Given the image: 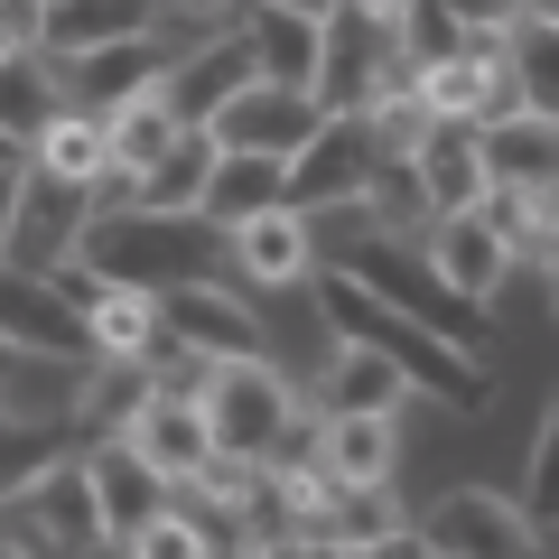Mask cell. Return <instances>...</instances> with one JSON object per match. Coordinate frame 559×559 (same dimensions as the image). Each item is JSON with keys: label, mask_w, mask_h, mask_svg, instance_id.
<instances>
[{"label": "cell", "mask_w": 559, "mask_h": 559, "mask_svg": "<svg viewBox=\"0 0 559 559\" xmlns=\"http://www.w3.org/2000/svg\"><path fill=\"white\" fill-rule=\"evenodd\" d=\"M84 280L94 289H140V299H168V289H197L215 280V261H234V234L205 215H150V205H121L94 215L75 242Z\"/></svg>", "instance_id": "2"}, {"label": "cell", "mask_w": 559, "mask_h": 559, "mask_svg": "<svg viewBox=\"0 0 559 559\" xmlns=\"http://www.w3.org/2000/svg\"><path fill=\"white\" fill-rule=\"evenodd\" d=\"M345 559H439V550H429V540H419L411 522H401V532H382L373 550H345Z\"/></svg>", "instance_id": "40"}, {"label": "cell", "mask_w": 559, "mask_h": 559, "mask_svg": "<svg viewBox=\"0 0 559 559\" xmlns=\"http://www.w3.org/2000/svg\"><path fill=\"white\" fill-rule=\"evenodd\" d=\"M178 57H187V47H168V38H121V47H94V57H66V66H57V84H66V112H94V121H112L121 103L159 94V75H168Z\"/></svg>", "instance_id": "12"}, {"label": "cell", "mask_w": 559, "mask_h": 559, "mask_svg": "<svg viewBox=\"0 0 559 559\" xmlns=\"http://www.w3.org/2000/svg\"><path fill=\"white\" fill-rule=\"evenodd\" d=\"M234 271L261 280V289H299V280L318 271V252H308V224L289 215V205H271V215L234 224Z\"/></svg>", "instance_id": "23"}, {"label": "cell", "mask_w": 559, "mask_h": 559, "mask_svg": "<svg viewBox=\"0 0 559 559\" xmlns=\"http://www.w3.org/2000/svg\"><path fill=\"white\" fill-rule=\"evenodd\" d=\"M75 419H0V503L20 495V485H38L47 466H66L75 457Z\"/></svg>", "instance_id": "28"}, {"label": "cell", "mask_w": 559, "mask_h": 559, "mask_svg": "<svg viewBox=\"0 0 559 559\" xmlns=\"http://www.w3.org/2000/svg\"><path fill=\"white\" fill-rule=\"evenodd\" d=\"M20 159H28V150H10V140H0V168H20Z\"/></svg>", "instance_id": "46"}, {"label": "cell", "mask_w": 559, "mask_h": 559, "mask_svg": "<svg viewBox=\"0 0 559 559\" xmlns=\"http://www.w3.org/2000/svg\"><path fill=\"white\" fill-rule=\"evenodd\" d=\"M103 131H112V178H150V168L168 159V150H178V121L159 112V94H140V103H121L112 121H103Z\"/></svg>", "instance_id": "32"}, {"label": "cell", "mask_w": 559, "mask_h": 559, "mask_svg": "<svg viewBox=\"0 0 559 559\" xmlns=\"http://www.w3.org/2000/svg\"><path fill=\"white\" fill-rule=\"evenodd\" d=\"M419 252H429V271H439L466 308H495L503 271H513V252H503V234L485 215H439L429 234H419Z\"/></svg>", "instance_id": "18"}, {"label": "cell", "mask_w": 559, "mask_h": 559, "mask_svg": "<svg viewBox=\"0 0 559 559\" xmlns=\"http://www.w3.org/2000/svg\"><path fill=\"white\" fill-rule=\"evenodd\" d=\"M28 168H47V178H66V187H103L112 178V131H103L94 112H66L57 131L28 150Z\"/></svg>", "instance_id": "30"}, {"label": "cell", "mask_w": 559, "mask_h": 559, "mask_svg": "<svg viewBox=\"0 0 559 559\" xmlns=\"http://www.w3.org/2000/svg\"><path fill=\"white\" fill-rule=\"evenodd\" d=\"M242 47H252V75L261 84L318 94V20H280V10H261V20L242 28Z\"/></svg>", "instance_id": "25"}, {"label": "cell", "mask_w": 559, "mask_h": 559, "mask_svg": "<svg viewBox=\"0 0 559 559\" xmlns=\"http://www.w3.org/2000/svg\"><path fill=\"white\" fill-rule=\"evenodd\" d=\"M131 559H215V540H205V522H187V513H159L150 532L131 540Z\"/></svg>", "instance_id": "37"}, {"label": "cell", "mask_w": 559, "mask_h": 559, "mask_svg": "<svg viewBox=\"0 0 559 559\" xmlns=\"http://www.w3.org/2000/svg\"><path fill=\"white\" fill-rule=\"evenodd\" d=\"M0 559H10V550H0Z\"/></svg>", "instance_id": "50"}, {"label": "cell", "mask_w": 559, "mask_h": 559, "mask_svg": "<svg viewBox=\"0 0 559 559\" xmlns=\"http://www.w3.org/2000/svg\"><path fill=\"white\" fill-rule=\"evenodd\" d=\"M522 10H532V0H448V20H457L466 38H503Z\"/></svg>", "instance_id": "38"}, {"label": "cell", "mask_w": 559, "mask_h": 559, "mask_svg": "<svg viewBox=\"0 0 559 559\" xmlns=\"http://www.w3.org/2000/svg\"><path fill=\"white\" fill-rule=\"evenodd\" d=\"M10 355H20V345H0V373H10Z\"/></svg>", "instance_id": "48"}, {"label": "cell", "mask_w": 559, "mask_h": 559, "mask_svg": "<svg viewBox=\"0 0 559 559\" xmlns=\"http://www.w3.org/2000/svg\"><path fill=\"white\" fill-rule=\"evenodd\" d=\"M308 289H318V308H326V336L336 345H364V355H382L411 392H439L448 411H485L495 401V364L485 355H457L448 336H429L419 318H401V308H382L364 280H345L336 261H318L308 271Z\"/></svg>", "instance_id": "1"}, {"label": "cell", "mask_w": 559, "mask_h": 559, "mask_svg": "<svg viewBox=\"0 0 559 559\" xmlns=\"http://www.w3.org/2000/svg\"><path fill=\"white\" fill-rule=\"evenodd\" d=\"M355 10H373V20H401V0H355Z\"/></svg>", "instance_id": "45"}, {"label": "cell", "mask_w": 559, "mask_h": 559, "mask_svg": "<svg viewBox=\"0 0 559 559\" xmlns=\"http://www.w3.org/2000/svg\"><path fill=\"white\" fill-rule=\"evenodd\" d=\"M0 57H10V38H0Z\"/></svg>", "instance_id": "49"}, {"label": "cell", "mask_w": 559, "mask_h": 559, "mask_svg": "<svg viewBox=\"0 0 559 559\" xmlns=\"http://www.w3.org/2000/svg\"><path fill=\"white\" fill-rule=\"evenodd\" d=\"M112 439L131 448V457L150 466L159 485H197L205 466H215V429H205L197 392H150V401H140V411L112 429Z\"/></svg>", "instance_id": "11"}, {"label": "cell", "mask_w": 559, "mask_h": 559, "mask_svg": "<svg viewBox=\"0 0 559 559\" xmlns=\"http://www.w3.org/2000/svg\"><path fill=\"white\" fill-rule=\"evenodd\" d=\"M495 57H503V84H513V103H522V112L559 121V20L522 10V20L495 38Z\"/></svg>", "instance_id": "22"}, {"label": "cell", "mask_w": 559, "mask_h": 559, "mask_svg": "<svg viewBox=\"0 0 559 559\" xmlns=\"http://www.w3.org/2000/svg\"><path fill=\"white\" fill-rule=\"evenodd\" d=\"M392 38H401V66H411V75H429V66L466 57V28L448 20V0H401V20H392Z\"/></svg>", "instance_id": "34"}, {"label": "cell", "mask_w": 559, "mask_h": 559, "mask_svg": "<svg viewBox=\"0 0 559 559\" xmlns=\"http://www.w3.org/2000/svg\"><path fill=\"white\" fill-rule=\"evenodd\" d=\"M84 224H94V187H66V178H47V168H28V178H20V215H10V242H0V261H20V271L57 280V261H75Z\"/></svg>", "instance_id": "10"}, {"label": "cell", "mask_w": 559, "mask_h": 559, "mask_svg": "<svg viewBox=\"0 0 559 559\" xmlns=\"http://www.w3.org/2000/svg\"><path fill=\"white\" fill-rule=\"evenodd\" d=\"M261 10H280V20H326L336 0H261Z\"/></svg>", "instance_id": "43"}, {"label": "cell", "mask_w": 559, "mask_h": 559, "mask_svg": "<svg viewBox=\"0 0 559 559\" xmlns=\"http://www.w3.org/2000/svg\"><path fill=\"white\" fill-rule=\"evenodd\" d=\"M522 522H532V532H559V392H550V411H540L532 466H522Z\"/></svg>", "instance_id": "36"}, {"label": "cell", "mask_w": 559, "mask_h": 559, "mask_svg": "<svg viewBox=\"0 0 559 559\" xmlns=\"http://www.w3.org/2000/svg\"><path fill=\"white\" fill-rule=\"evenodd\" d=\"M373 140H364V112H326L318 121V140H308L299 159H289V178H280V205L299 224H318V215H345V205L373 187Z\"/></svg>", "instance_id": "7"}, {"label": "cell", "mask_w": 559, "mask_h": 559, "mask_svg": "<svg viewBox=\"0 0 559 559\" xmlns=\"http://www.w3.org/2000/svg\"><path fill=\"white\" fill-rule=\"evenodd\" d=\"M215 159H224V150H215L205 131H178V150L131 187V205H150V215H197L205 187H215Z\"/></svg>", "instance_id": "26"}, {"label": "cell", "mask_w": 559, "mask_h": 559, "mask_svg": "<svg viewBox=\"0 0 559 559\" xmlns=\"http://www.w3.org/2000/svg\"><path fill=\"white\" fill-rule=\"evenodd\" d=\"M392 84H419L411 66H401L392 20H373V10L336 0V10L318 20V112H364V103L392 94Z\"/></svg>", "instance_id": "6"}, {"label": "cell", "mask_w": 559, "mask_h": 559, "mask_svg": "<svg viewBox=\"0 0 559 559\" xmlns=\"http://www.w3.org/2000/svg\"><path fill=\"white\" fill-rule=\"evenodd\" d=\"M84 476H94V513H103V550H131L150 522L168 513V485L150 476V466L131 457L121 439H103L94 457H84Z\"/></svg>", "instance_id": "17"}, {"label": "cell", "mask_w": 559, "mask_h": 559, "mask_svg": "<svg viewBox=\"0 0 559 559\" xmlns=\"http://www.w3.org/2000/svg\"><path fill=\"white\" fill-rule=\"evenodd\" d=\"M355 224H364V205H355ZM336 271H345V280H364V289H373L382 308L419 318L429 336H448L457 355H485V308H466L457 289H448L439 271H429V252H419V242H392V234H373V224H364V234H355V252H345Z\"/></svg>", "instance_id": "3"}, {"label": "cell", "mask_w": 559, "mask_h": 559, "mask_svg": "<svg viewBox=\"0 0 559 559\" xmlns=\"http://www.w3.org/2000/svg\"><path fill=\"white\" fill-rule=\"evenodd\" d=\"M280 178H289L280 159H215V187H205L197 215L234 234V224H252V215H271V205H280Z\"/></svg>", "instance_id": "31"}, {"label": "cell", "mask_w": 559, "mask_h": 559, "mask_svg": "<svg viewBox=\"0 0 559 559\" xmlns=\"http://www.w3.org/2000/svg\"><path fill=\"white\" fill-rule=\"evenodd\" d=\"M57 121H66L57 66H47L38 47H10V57H0V140H10V150H38Z\"/></svg>", "instance_id": "21"}, {"label": "cell", "mask_w": 559, "mask_h": 559, "mask_svg": "<svg viewBox=\"0 0 559 559\" xmlns=\"http://www.w3.org/2000/svg\"><path fill=\"white\" fill-rule=\"evenodd\" d=\"M419 103H429V121H495L503 103H513V84H503V57H495V38H476L466 57L429 66V75H419Z\"/></svg>", "instance_id": "20"}, {"label": "cell", "mask_w": 559, "mask_h": 559, "mask_svg": "<svg viewBox=\"0 0 559 559\" xmlns=\"http://www.w3.org/2000/svg\"><path fill=\"white\" fill-rule=\"evenodd\" d=\"M419 540L439 559H540V532L522 522L513 495H495V485H457V495L429 503V522H419Z\"/></svg>", "instance_id": "9"}, {"label": "cell", "mask_w": 559, "mask_h": 559, "mask_svg": "<svg viewBox=\"0 0 559 559\" xmlns=\"http://www.w3.org/2000/svg\"><path fill=\"white\" fill-rule=\"evenodd\" d=\"M318 401H326V419H401L411 382H401L382 355H364V345H336V355H326Z\"/></svg>", "instance_id": "24"}, {"label": "cell", "mask_w": 559, "mask_h": 559, "mask_svg": "<svg viewBox=\"0 0 559 559\" xmlns=\"http://www.w3.org/2000/svg\"><path fill=\"white\" fill-rule=\"evenodd\" d=\"M20 178H28V159L0 168V242H10V215H20Z\"/></svg>", "instance_id": "42"}, {"label": "cell", "mask_w": 559, "mask_h": 559, "mask_svg": "<svg viewBox=\"0 0 559 559\" xmlns=\"http://www.w3.org/2000/svg\"><path fill=\"white\" fill-rule=\"evenodd\" d=\"M318 121H326L318 94H289V84H261L252 75L215 121H205V140H215L224 159H280V168H289L308 140H318Z\"/></svg>", "instance_id": "8"}, {"label": "cell", "mask_w": 559, "mask_h": 559, "mask_svg": "<svg viewBox=\"0 0 559 559\" xmlns=\"http://www.w3.org/2000/svg\"><path fill=\"white\" fill-rule=\"evenodd\" d=\"M197 411L215 429V457H242V466H271L280 448L299 439V401H289V382L271 364H205Z\"/></svg>", "instance_id": "4"}, {"label": "cell", "mask_w": 559, "mask_h": 559, "mask_svg": "<svg viewBox=\"0 0 559 559\" xmlns=\"http://www.w3.org/2000/svg\"><path fill=\"white\" fill-rule=\"evenodd\" d=\"M392 457H401L392 419H326L318 429V466L336 485H392Z\"/></svg>", "instance_id": "27"}, {"label": "cell", "mask_w": 559, "mask_h": 559, "mask_svg": "<svg viewBox=\"0 0 559 559\" xmlns=\"http://www.w3.org/2000/svg\"><path fill=\"white\" fill-rule=\"evenodd\" d=\"M532 10H540V20H559V0H532Z\"/></svg>", "instance_id": "47"}, {"label": "cell", "mask_w": 559, "mask_h": 559, "mask_svg": "<svg viewBox=\"0 0 559 559\" xmlns=\"http://www.w3.org/2000/svg\"><path fill=\"white\" fill-rule=\"evenodd\" d=\"M261 559H345V550H326V540H280V550H261Z\"/></svg>", "instance_id": "44"}, {"label": "cell", "mask_w": 559, "mask_h": 559, "mask_svg": "<svg viewBox=\"0 0 559 559\" xmlns=\"http://www.w3.org/2000/svg\"><path fill=\"white\" fill-rule=\"evenodd\" d=\"M234 10L242 0H159V20H187V28H205V38H234Z\"/></svg>", "instance_id": "39"}, {"label": "cell", "mask_w": 559, "mask_h": 559, "mask_svg": "<svg viewBox=\"0 0 559 559\" xmlns=\"http://www.w3.org/2000/svg\"><path fill=\"white\" fill-rule=\"evenodd\" d=\"M38 10H47V0H0V38L28 47V38H38Z\"/></svg>", "instance_id": "41"}, {"label": "cell", "mask_w": 559, "mask_h": 559, "mask_svg": "<svg viewBox=\"0 0 559 559\" xmlns=\"http://www.w3.org/2000/svg\"><path fill=\"white\" fill-rule=\"evenodd\" d=\"M476 150H485V178L495 187H559V121L522 112V103L476 121Z\"/></svg>", "instance_id": "19"}, {"label": "cell", "mask_w": 559, "mask_h": 559, "mask_svg": "<svg viewBox=\"0 0 559 559\" xmlns=\"http://www.w3.org/2000/svg\"><path fill=\"white\" fill-rule=\"evenodd\" d=\"M419 178V197H429V215H476L485 205V150H476V121H429L419 131V150L401 159Z\"/></svg>", "instance_id": "16"}, {"label": "cell", "mask_w": 559, "mask_h": 559, "mask_svg": "<svg viewBox=\"0 0 559 559\" xmlns=\"http://www.w3.org/2000/svg\"><path fill=\"white\" fill-rule=\"evenodd\" d=\"M419 131H429V103H419V84H392V94L364 103V140H373V159H411Z\"/></svg>", "instance_id": "35"}, {"label": "cell", "mask_w": 559, "mask_h": 559, "mask_svg": "<svg viewBox=\"0 0 559 559\" xmlns=\"http://www.w3.org/2000/svg\"><path fill=\"white\" fill-rule=\"evenodd\" d=\"M382 532H401L392 485H336V495H326V513L308 522V540H326V550H373Z\"/></svg>", "instance_id": "29"}, {"label": "cell", "mask_w": 559, "mask_h": 559, "mask_svg": "<svg viewBox=\"0 0 559 559\" xmlns=\"http://www.w3.org/2000/svg\"><path fill=\"white\" fill-rule=\"evenodd\" d=\"M150 392H159L150 364H94V373H84V401H75V429H103V439H112Z\"/></svg>", "instance_id": "33"}, {"label": "cell", "mask_w": 559, "mask_h": 559, "mask_svg": "<svg viewBox=\"0 0 559 559\" xmlns=\"http://www.w3.org/2000/svg\"><path fill=\"white\" fill-rule=\"evenodd\" d=\"M242 84H252V47L242 38H205V47H187V57L159 75V112L178 121V131H205Z\"/></svg>", "instance_id": "15"}, {"label": "cell", "mask_w": 559, "mask_h": 559, "mask_svg": "<svg viewBox=\"0 0 559 559\" xmlns=\"http://www.w3.org/2000/svg\"><path fill=\"white\" fill-rule=\"evenodd\" d=\"M0 345H20V355H75V364H94L84 308L66 299L57 280L20 271V261H0Z\"/></svg>", "instance_id": "14"}, {"label": "cell", "mask_w": 559, "mask_h": 559, "mask_svg": "<svg viewBox=\"0 0 559 559\" xmlns=\"http://www.w3.org/2000/svg\"><path fill=\"white\" fill-rule=\"evenodd\" d=\"M0 550L10 559H94L103 550V513H94L84 457L47 466L38 485H20V495L0 503Z\"/></svg>", "instance_id": "5"}, {"label": "cell", "mask_w": 559, "mask_h": 559, "mask_svg": "<svg viewBox=\"0 0 559 559\" xmlns=\"http://www.w3.org/2000/svg\"><path fill=\"white\" fill-rule=\"evenodd\" d=\"M159 326H168L197 364H271V326H261L242 299H224L215 280L168 289V299H159Z\"/></svg>", "instance_id": "13"}]
</instances>
